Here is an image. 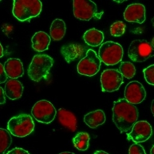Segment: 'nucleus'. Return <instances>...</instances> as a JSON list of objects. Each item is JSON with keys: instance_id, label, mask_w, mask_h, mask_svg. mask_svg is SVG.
Instances as JSON below:
<instances>
[{"instance_id": "423d86ee", "label": "nucleus", "mask_w": 154, "mask_h": 154, "mask_svg": "<svg viewBox=\"0 0 154 154\" xmlns=\"http://www.w3.org/2000/svg\"><path fill=\"white\" fill-rule=\"evenodd\" d=\"M152 45L144 40H135L128 48V57L134 62H143L152 57L153 54Z\"/></svg>"}, {"instance_id": "0eeeda50", "label": "nucleus", "mask_w": 154, "mask_h": 154, "mask_svg": "<svg viewBox=\"0 0 154 154\" xmlns=\"http://www.w3.org/2000/svg\"><path fill=\"white\" fill-rule=\"evenodd\" d=\"M57 114L54 106L46 100L38 101L32 109V115L38 122L49 124L52 122Z\"/></svg>"}, {"instance_id": "6ab92c4d", "label": "nucleus", "mask_w": 154, "mask_h": 154, "mask_svg": "<svg viewBox=\"0 0 154 154\" xmlns=\"http://www.w3.org/2000/svg\"><path fill=\"white\" fill-rule=\"evenodd\" d=\"M85 43L89 46L96 47L99 46L104 41V33L96 29H91L87 30L83 35Z\"/></svg>"}, {"instance_id": "a211bd4d", "label": "nucleus", "mask_w": 154, "mask_h": 154, "mask_svg": "<svg viewBox=\"0 0 154 154\" xmlns=\"http://www.w3.org/2000/svg\"><path fill=\"white\" fill-rule=\"evenodd\" d=\"M85 123L91 128H96L106 122V115L103 110H96L85 115Z\"/></svg>"}, {"instance_id": "412c9836", "label": "nucleus", "mask_w": 154, "mask_h": 154, "mask_svg": "<svg viewBox=\"0 0 154 154\" xmlns=\"http://www.w3.org/2000/svg\"><path fill=\"white\" fill-rule=\"evenodd\" d=\"M90 137L85 132L79 133L73 138V143L75 148L79 150H86L89 147V142Z\"/></svg>"}, {"instance_id": "dca6fc26", "label": "nucleus", "mask_w": 154, "mask_h": 154, "mask_svg": "<svg viewBox=\"0 0 154 154\" xmlns=\"http://www.w3.org/2000/svg\"><path fill=\"white\" fill-rule=\"evenodd\" d=\"M23 90L22 84L16 79L8 80L5 87V94L11 100H16L22 97Z\"/></svg>"}, {"instance_id": "39448f33", "label": "nucleus", "mask_w": 154, "mask_h": 154, "mask_svg": "<svg viewBox=\"0 0 154 154\" xmlns=\"http://www.w3.org/2000/svg\"><path fill=\"white\" fill-rule=\"evenodd\" d=\"M123 56L122 46L113 42H107L99 49V57L106 66H115L121 62Z\"/></svg>"}, {"instance_id": "6e6552de", "label": "nucleus", "mask_w": 154, "mask_h": 154, "mask_svg": "<svg viewBox=\"0 0 154 154\" xmlns=\"http://www.w3.org/2000/svg\"><path fill=\"white\" fill-rule=\"evenodd\" d=\"M101 60L93 49L88 50L86 56L78 63L77 70L82 75L92 76L100 70Z\"/></svg>"}, {"instance_id": "2f4dec72", "label": "nucleus", "mask_w": 154, "mask_h": 154, "mask_svg": "<svg viewBox=\"0 0 154 154\" xmlns=\"http://www.w3.org/2000/svg\"><path fill=\"white\" fill-rule=\"evenodd\" d=\"M153 102H154V100H153L152 103V106H151V111H152V113H153H153H154V110H153Z\"/></svg>"}, {"instance_id": "7ed1b4c3", "label": "nucleus", "mask_w": 154, "mask_h": 154, "mask_svg": "<svg viewBox=\"0 0 154 154\" xmlns=\"http://www.w3.org/2000/svg\"><path fill=\"white\" fill-rule=\"evenodd\" d=\"M53 58L48 55H36L33 57L28 69V75L34 82H39L47 79L53 66Z\"/></svg>"}, {"instance_id": "4be33fe9", "label": "nucleus", "mask_w": 154, "mask_h": 154, "mask_svg": "<svg viewBox=\"0 0 154 154\" xmlns=\"http://www.w3.org/2000/svg\"><path fill=\"white\" fill-rule=\"evenodd\" d=\"M12 143L10 133L6 130L0 128V154H5Z\"/></svg>"}, {"instance_id": "9d476101", "label": "nucleus", "mask_w": 154, "mask_h": 154, "mask_svg": "<svg viewBox=\"0 0 154 154\" xmlns=\"http://www.w3.org/2000/svg\"><path fill=\"white\" fill-rule=\"evenodd\" d=\"M73 5L74 16L81 20L89 21L97 12L96 5L90 0H75Z\"/></svg>"}, {"instance_id": "c85d7f7f", "label": "nucleus", "mask_w": 154, "mask_h": 154, "mask_svg": "<svg viewBox=\"0 0 154 154\" xmlns=\"http://www.w3.org/2000/svg\"><path fill=\"white\" fill-rule=\"evenodd\" d=\"M6 102L5 94L3 89L0 87V104H3Z\"/></svg>"}, {"instance_id": "a878e982", "label": "nucleus", "mask_w": 154, "mask_h": 154, "mask_svg": "<svg viewBox=\"0 0 154 154\" xmlns=\"http://www.w3.org/2000/svg\"><path fill=\"white\" fill-rule=\"evenodd\" d=\"M129 154H146L144 148L140 144H132L129 149Z\"/></svg>"}, {"instance_id": "f03ea898", "label": "nucleus", "mask_w": 154, "mask_h": 154, "mask_svg": "<svg viewBox=\"0 0 154 154\" xmlns=\"http://www.w3.org/2000/svg\"><path fill=\"white\" fill-rule=\"evenodd\" d=\"M42 10V3L39 0H16L12 13L19 21L24 22L39 16Z\"/></svg>"}, {"instance_id": "4468645a", "label": "nucleus", "mask_w": 154, "mask_h": 154, "mask_svg": "<svg viewBox=\"0 0 154 154\" xmlns=\"http://www.w3.org/2000/svg\"><path fill=\"white\" fill-rule=\"evenodd\" d=\"M4 69L8 77L16 79L23 75V67L21 60L19 59L10 58L5 63Z\"/></svg>"}, {"instance_id": "7c9ffc66", "label": "nucleus", "mask_w": 154, "mask_h": 154, "mask_svg": "<svg viewBox=\"0 0 154 154\" xmlns=\"http://www.w3.org/2000/svg\"><path fill=\"white\" fill-rule=\"evenodd\" d=\"M3 56V48L0 43V57H2Z\"/></svg>"}, {"instance_id": "20e7f679", "label": "nucleus", "mask_w": 154, "mask_h": 154, "mask_svg": "<svg viewBox=\"0 0 154 154\" xmlns=\"http://www.w3.org/2000/svg\"><path fill=\"white\" fill-rule=\"evenodd\" d=\"M7 127L12 135L23 137L33 131L35 123L30 115L21 114L11 119L8 123Z\"/></svg>"}, {"instance_id": "b1692460", "label": "nucleus", "mask_w": 154, "mask_h": 154, "mask_svg": "<svg viewBox=\"0 0 154 154\" xmlns=\"http://www.w3.org/2000/svg\"><path fill=\"white\" fill-rule=\"evenodd\" d=\"M110 34L113 36H122L126 30V24L122 21H117L110 26Z\"/></svg>"}, {"instance_id": "9b49d317", "label": "nucleus", "mask_w": 154, "mask_h": 154, "mask_svg": "<svg viewBox=\"0 0 154 154\" xmlns=\"http://www.w3.org/2000/svg\"><path fill=\"white\" fill-rule=\"evenodd\" d=\"M152 134L151 125L147 121L136 122L133 126L131 133L127 134L128 140H132L138 144L147 140Z\"/></svg>"}, {"instance_id": "aec40b11", "label": "nucleus", "mask_w": 154, "mask_h": 154, "mask_svg": "<svg viewBox=\"0 0 154 154\" xmlns=\"http://www.w3.org/2000/svg\"><path fill=\"white\" fill-rule=\"evenodd\" d=\"M66 32V23L63 20L57 19L54 20L50 28V35L55 41L61 40Z\"/></svg>"}, {"instance_id": "393cba45", "label": "nucleus", "mask_w": 154, "mask_h": 154, "mask_svg": "<svg viewBox=\"0 0 154 154\" xmlns=\"http://www.w3.org/2000/svg\"><path fill=\"white\" fill-rule=\"evenodd\" d=\"M144 78L147 83L154 85V65H151L143 70Z\"/></svg>"}, {"instance_id": "ddd939ff", "label": "nucleus", "mask_w": 154, "mask_h": 154, "mask_svg": "<svg viewBox=\"0 0 154 154\" xmlns=\"http://www.w3.org/2000/svg\"><path fill=\"white\" fill-rule=\"evenodd\" d=\"M123 16L127 22L143 23L146 20L145 6L139 3L130 5L125 9Z\"/></svg>"}, {"instance_id": "bb28decb", "label": "nucleus", "mask_w": 154, "mask_h": 154, "mask_svg": "<svg viewBox=\"0 0 154 154\" xmlns=\"http://www.w3.org/2000/svg\"><path fill=\"white\" fill-rule=\"evenodd\" d=\"M8 79V76L6 75L4 66L2 65V63H0V84L5 83Z\"/></svg>"}, {"instance_id": "f704fd0d", "label": "nucleus", "mask_w": 154, "mask_h": 154, "mask_svg": "<svg viewBox=\"0 0 154 154\" xmlns=\"http://www.w3.org/2000/svg\"><path fill=\"white\" fill-rule=\"evenodd\" d=\"M0 2H1V1H0Z\"/></svg>"}, {"instance_id": "1a4fd4ad", "label": "nucleus", "mask_w": 154, "mask_h": 154, "mask_svg": "<svg viewBox=\"0 0 154 154\" xmlns=\"http://www.w3.org/2000/svg\"><path fill=\"white\" fill-rule=\"evenodd\" d=\"M100 83L102 91L113 92L117 91L123 83V76L117 70L107 69L102 73Z\"/></svg>"}, {"instance_id": "72a5a7b5", "label": "nucleus", "mask_w": 154, "mask_h": 154, "mask_svg": "<svg viewBox=\"0 0 154 154\" xmlns=\"http://www.w3.org/2000/svg\"><path fill=\"white\" fill-rule=\"evenodd\" d=\"M151 154H153V146L152 147V149H151Z\"/></svg>"}, {"instance_id": "473e14b6", "label": "nucleus", "mask_w": 154, "mask_h": 154, "mask_svg": "<svg viewBox=\"0 0 154 154\" xmlns=\"http://www.w3.org/2000/svg\"><path fill=\"white\" fill-rule=\"evenodd\" d=\"M59 154H75L74 153H72V152H62Z\"/></svg>"}, {"instance_id": "f257e3e1", "label": "nucleus", "mask_w": 154, "mask_h": 154, "mask_svg": "<svg viewBox=\"0 0 154 154\" xmlns=\"http://www.w3.org/2000/svg\"><path fill=\"white\" fill-rule=\"evenodd\" d=\"M112 111L113 122L121 133L130 130L138 119L137 107L129 103L125 99L115 101Z\"/></svg>"}, {"instance_id": "2eb2a0df", "label": "nucleus", "mask_w": 154, "mask_h": 154, "mask_svg": "<svg viewBox=\"0 0 154 154\" xmlns=\"http://www.w3.org/2000/svg\"><path fill=\"white\" fill-rule=\"evenodd\" d=\"M57 118L62 126L75 132L77 128V120L75 115L64 109H60L57 112Z\"/></svg>"}, {"instance_id": "c756f323", "label": "nucleus", "mask_w": 154, "mask_h": 154, "mask_svg": "<svg viewBox=\"0 0 154 154\" xmlns=\"http://www.w3.org/2000/svg\"><path fill=\"white\" fill-rule=\"evenodd\" d=\"M93 154H109V153L103 150H97V151H96Z\"/></svg>"}, {"instance_id": "cd10ccee", "label": "nucleus", "mask_w": 154, "mask_h": 154, "mask_svg": "<svg viewBox=\"0 0 154 154\" xmlns=\"http://www.w3.org/2000/svg\"><path fill=\"white\" fill-rule=\"evenodd\" d=\"M6 154H30V153L22 148H14L9 151Z\"/></svg>"}, {"instance_id": "f8f14e48", "label": "nucleus", "mask_w": 154, "mask_h": 154, "mask_svg": "<svg viewBox=\"0 0 154 154\" xmlns=\"http://www.w3.org/2000/svg\"><path fill=\"white\" fill-rule=\"evenodd\" d=\"M125 99L131 104H138L146 97V92L143 85L137 81L128 83L125 89Z\"/></svg>"}, {"instance_id": "f3484780", "label": "nucleus", "mask_w": 154, "mask_h": 154, "mask_svg": "<svg viewBox=\"0 0 154 154\" xmlns=\"http://www.w3.org/2000/svg\"><path fill=\"white\" fill-rule=\"evenodd\" d=\"M32 48L38 52H43L49 48L51 38L45 32H38L35 33L32 38Z\"/></svg>"}, {"instance_id": "5701e85b", "label": "nucleus", "mask_w": 154, "mask_h": 154, "mask_svg": "<svg viewBox=\"0 0 154 154\" xmlns=\"http://www.w3.org/2000/svg\"><path fill=\"white\" fill-rule=\"evenodd\" d=\"M120 73L126 79H131L136 74V68L130 62H123L120 66Z\"/></svg>"}]
</instances>
